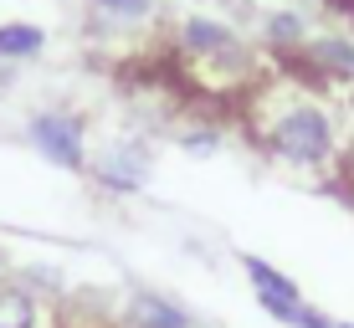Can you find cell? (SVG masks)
Wrapping results in <instances>:
<instances>
[{
    "instance_id": "obj_1",
    "label": "cell",
    "mask_w": 354,
    "mask_h": 328,
    "mask_svg": "<svg viewBox=\"0 0 354 328\" xmlns=\"http://www.w3.org/2000/svg\"><path fill=\"white\" fill-rule=\"evenodd\" d=\"M241 133L272 169L308 185H334L344 175V103L298 67H272L236 103Z\"/></svg>"
},
{
    "instance_id": "obj_2",
    "label": "cell",
    "mask_w": 354,
    "mask_h": 328,
    "mask_svg": "<svg viewBox=\"0 0 354 328\" xmlns=\"http://www.w3.org/2000/svg\"><path fill=\"white\" fill-rule=\"evenodd\" d=\"M26 144L46 164L72 169V175H88L93 164V128L77 108H36L26 118Z\"/></svg>"
},
{
    "instance_id": "obj_3",
    "label": "cell",
    "mask_w": 354,
    "mask_h": 328,
    "mask_svg": "<svg viewBox=\"0 0 354 328\" xmlns=\"http://www.w3.org/2000/svg\"><path fill=\"white\" fill-rule=\"evenodd\" d=\"M149 175H154V154H149V144L133 139V133L103 144V149L93 154V164H88V180L103 190V195H113V200L139 195V190L149 185Z\"/></svg>"
},
{
    "instance_id": "obj_4",
    "label": "cell",
    "mask_w": 354,
    "mask_h": 328,
    "mask_svg": "<svg viewBox=\"0 0 354 328\" xmlns=\"http://www.w3.org/2000/svg\"><path fill=\"white\" fill-rule=\"evenodd\" d=\"M292 67L303 77H313L319 88H328L334 98H354V31H344V26L313 31Z\"/></svg>"
},
{
    "instance_id": "obj_5",
    "label": "cell",
    "mask_w": 354,
    "mask_h": 328,
    "mask_svg": "<svg viewBox=\"0 0 354 328\" xmlns=\"http://www.w3.org/2000/svg\"><path fill=\"white\" fill-rule=\"evenodd\" d=\"M313 31L319 26H313V16L303 6H272V10L257 16V52H267L272 67H292Z\"/></svg>"
},
{
    "instance_id": "obj_6",
    "label": "cell",
    "mask_w": 354,
    "mask_h": 328,
    "mask_svg": "<svg viewBox=\"0 0 354 328\" xmlns=\"http://www.w3.org/2000/svg\"><path fill=\"white\" fill-rule=\"evenodd\" d=\"M241 272H247V282H252V293H257L262 313H267V318H277V323H292V313L308 302V298H303V287L292 282L283 267H272L262 257H241Z\"/></svg>"
},
{
    "instance_id": "obj_7",
    "label": "cell",
    "mask_w": 354,
    "mask_h": 328,
    "mask_svg": "<svg viewBox=\"0 0 354 328\" xmlns=\"http://www.w3.org/2000/svg\"><path fill=\"white\" fill-rule=\"evenodd\" d=\"M0 328H57V313L46 298H36L16 277H6L0 282Z\"/></svg>"
},
{
    "instance_id": "obj_8",
    "label": "cell",
    "mask_w": 354,
    "mask_h": 328,
    "mask_svg": "<svg viewBox=\"0 0 354 328\" xmlns=\"http://www.w3.org/2000/svg\"><path fill=\"white\" fill-rule=\"evenodd\" d=\"M118 328H195V318L160 293H129L124 313H118Z\"/></svg>"
},
{
    "instance_id": "obj_9",
    "label": "cell",
    "mask_w": 354,
    "mask_h": 328,
    "mask_svg": "<svg viewBox=\"0 0 354 328\" xmlns=\"http://www.w3.org/2000/svg\"><path fill=\"white\" fill-rule=\"evenodd\" d=\"M160 0H88L93 26L103 31H149L160 21Z\"/></svg>"
},
{
    "instance_id": "obj_10",
    "label": "cell",
    "mask_w": 354,
    "mask_h": 328,
    "mask_svg": "<svg viewBox=\"0 0 354 328\" xmlns=\"http://www.w3.org/2000/svg\"><path fill=\"white\" fill-rule=\"evenodd\" d=\"M46 57V26L36 21H0V67H21Z\"/></svg>"
},
{
    "instance_id": "obj_11",
    "label": "cell",
    "mask_w": 354,
    "mask_h": 328,
    "mask_svg": "<svg viewBox=\"0 0 354 328\" xmlns=\"http://www.w3.org/2000/svg\"><path fill=\"white\" fill-rule=\"evenodd\" d=\"M10 277H16L21 287H31L36 298H46V302L67 293V272H62V267H41V262H26V267H16Z\"/></svg>"
},
{
    "instance_id": "obj_12",
    "label": "cell",
    "mask_w": 354,
    "mask_h": 328,
    "mask_svg": "<svg viewBox=\"0 0 354 328\" xmlns=\"http://www.w3.org/2000/svg\"><path fill=\"white\" fill-rule=\"evenodd\" d=\"M175 144L185 154H216V149H221V124H180Z\"/></svg>"
},
{
    "instance_id": "obj_13",
    "label": "cell",
    "mask_w": 354,
    "mask_h": 328,
    "mask_svg": "<svg viewBox=\"0 0 354 328\" xmlns=\"http://www.w3.org/2000/svg\"><path fill=\"white\" fill-rule=\"evenodd\" d=\"M344 103V175H339V190L354 200V98H339Z\"/></svg>"
},
{
    "instance_id": "obj_14",
    "label": "cell",
    "mask_w": 354,
    "mask_h": 328,
    "mask_svg": "<svg viewBox=\"0 0 354 328\" xmlns=\"http://www.w3.org/2000/svg\"><path fill=\"white\" fill-rule=\"evenodd\" d=\"M328 16H334V21H344V31H354V0H328Z\"/></svg>"
},
{
    "instance_id": "obj_15",
    "label": "cell",
    "mask_w": 354,
    "mask_h": 328,
    "mask_svg": "<svg viewBox=\"0 0 354 328\" xmlns=\"http://www.w3.org/2000/svg\"><path fill=\"white\" fill-rule=\"evenodd\" d=\"M10 277V257H6V247H0V282Z\"/></svg>"
},
{
    "instance_id": "obj_16",
    "label": "cell",
    "mask_w": 354,
    "mask_h": 328,
    "mask_svg": "<svg viewBox=\"0 0 354 328\" xmlns=\"http://www.w3.org/2000/svg\"><path fill=\"white\" fill-rule=\"evenodd\" d=\"M308 6H328V0H308Z\"/></svg>"
},
{
    "instance_id": "obj_17",
    "label": "cell",
    "mask_w": 354,
    "mask_h": 328,
    "mask_svg": "<svg viewBox=\"0 0 354 328\" xmlns=\"http://www.w3.org/2000/svg\"><path fill=\"white\" fill-rule=\"evenodd\" d=\"M339 328H354V323H339Z\"/></svg>"
}]
</instances>
